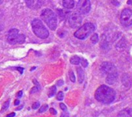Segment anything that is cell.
I'll return each mask as SVG.
<instances>
[{"instance_id": "cell-1", "label": "cell", "mask_w": 132, "mask_h": 117, "mask_svg": "<svg viewBox=\"0 0 132 117\" xmlns=\"http://www.w3.org/2000/svg\"><path fill=\"white\" fill-rule=\"evenodd\" d=\"M115 91L111 87L102 85L97 88L95 92V98L96 100L104 104H110L115 99Z\"/></svg>"}, {"instance_id": "cell-2", "label": "cell", "mask_w": 132, "mask_h": 117, "mask_svg": "<svg viewBox=\"0 0 132 117\" xmlns=\"http://www.w3.org/2000/svg\"><path fill=\"white\" fill-rule=\"evenodd\" d=\"M40 16L51 30H55L56 29L57 17L53 10L50 8H45L42 11Z\"/></svg>"}, {"instance_id": "cell-3", "label": "cell", "mask_w": 132, "mask_h": 117, "mask_svg": "<svg viewBox=\"0 0 132 117\" xmlns=\"http://www.w3.org/2000/svg\"><path fill=\"white\" fill-rule=\"evenodd\" d=\"M32 29L34 34L40 39H46L49 36V31L43 23L39 19H34L32 21Z\"/></svg>"}, {"instance_id": "cell-4", "label": "cell", "mask_w": 132, "mask_h": 117, "mask_svg": "<svg viewBox=\"0 0 132 117\" xmlns=\"http://www.w3.org/2000/svg\"><path fill=\"white\" fill-rule=\"evenodd\" d=\"M95 30V25L94 24L91 22H87L84 24L80 28L78 29L74 32V36L79 39L84 40L86 39L88 36H90Z\"/></svg>"}, {"instance_id": "cell-5", "label": "cell", "mask_w": 132, "mask_h": 117, "mask_svg": "<svg viewBox=\"0 0 132 117\" xmlns=\"http://www.w3.org/2000/svg\"><path fill=\"white\" fill-rule=\"evenodd\" d=\"M68 22L71 28L76 29L79 27L82 22V17L79 12H73L68 14Z\"/></svg>"}, {"instance_id": "cell-6", "label": "cell", "mask_w": 132, "mask_h": 117, "mask_svg": "<svg viewBox=\"0 0 132 117\" xmlns=\"http://www.w3.org/2000/svg\"><path fill=\"white\" fill-rule=\"evenodd\" d=\"M121 23L126 27L132 25V10L131 8H125L121 14Z\"/></svg>"}, {"instance_id": "cell-7", "label": "cell", "mask_w": 132, "mask_h": 117, "mask_svg": "<svg viewBox=\"0 0 132 117\" xmlns=\"http://www.w3.org/2000/svg\"><path fill=\"white\" fill-rule=\"evenodd\" d=\"M91 5L89 0H80L77 2V9L80 14H87L90 11Z\"/></svg>"}, {"instance_id": "cell-8", "label": "cell", "mask_w": 132, "mask_h": 117, "mask_svg": "<svg viewBox=\"0 0 132 117\" xmlns=\"http://www.w3.org/2000/svg\"><path fill=\"white\" fill-rule=\"evenodd\" d=\"M101 70L104 73H106L107 75L114 73H117V69L115 67V66L109 62H104L101 64Z\"/></svg>"}, {"instance_id": "cell-9", "label": "cell", "mask_w": 132, "mask_h": 117, "mask_svg": "<svg viewBox=\"0 0 132 117\" xmlns=\"http://www.w3.org/2000/svg\"><path fill=\"white\" fill-rule=\"evenodd\" d=\"M19 30L16 29H12L9 31L7 35V41L9 44L14 45L18 43V38H19Z\"/></svg>"}, {"instance_id": "cell-10", "label": "cell", "mask_w": 132, "mask_h": 117, "mask_svg": "<svg viewBox=\"0 0 132 117\" xmlns=\"http://www.w3.org/2000/svg\"><path fill=\"white\" fill-rule=\"evenodd\" d=\"M118 72L117 73H111V74H109L107 76V78H106V82L109 84V85H112V84H114L118 79Z\"/></svg>"}, {"instance_id": "cell-11", "label": "cell", "mask_w": 132, "mask_h": 117, "mask_svg": "<svg viewBox=\"0 0 132 117\" xmlns=\"http://www.w3.org/2000/svg\"><path fill=\"white\" fill-rule=\"evenodd\" d=\"M26 5L29 8H39L42 5L43 2L42 1H33V0H32V1H26Z\"/></svg>"}, {"instance_id": "cell-12", "label": "cell", "mask_w": 132, "mask_h": 117, "mask_svg": "<svg viewBox=\"0 0 132 117\" xmlns=\"http://www.w3.org/2000/svg\"><path fill=\"white\" fill-rule=\"evenodd\" d=\"M118 117H132L131 108H125L122 110L118 114Z\"/></svg>"}, {"instance_id": "cell-13", "label": "cell", "mask_w": 132, "mask_h": 117, "mask_svg": "<svg viewBox=\"0 0 132 117\" xmlns=\"http://www.w3.org/2000/svg\"><path fill=\"white\" fill-rule=\"evenodd\" d=\"M77 75H78L79 83H82L84 82V72L83 69L80 67L77 68Z\"/></svg>"}, {"instance_id": "cell-14", "label": "cell", "mask_w": 132, "mask_h": 117, "mask_svg": "<svg viewBox=\"0 0 132 117\" xmlns=\"http://www.w3.org/2000/svg\"><path fill=\"white\" fill-rule=\"evenodd\" d=\"M63 5L67 8H73L75 5V2L73 0H65L63 1Z\"/></svg>"}, {"instance_id": "cell-15", "label": "cell", "mask_w": 132, "mask_h": 117, "mask_svg": "<svg viewBox=\"0 0 132 117\" xmlns=\"http://www.w3.org/2000/svg\"><path fill=\"white\" fill-rule=\"evenodd\" d=\"M70 63L73 65H79L81 62V59L77 56H74L70 58Z\"/></svg>"}, {"instance_id": "cell-16", "label": "cell", "mask_w": 132, "mask_h": 117, "mask_svg": "<svg viewBox=\"0 0 132 117\" xmlns=\"http://www.w3.org/2000/svg\"><path fill=\"white\" fill-rule=\"evenodd\" d=\"M56 86H51V88H50V90H49L48 96H49V97H52V96H53L56 94Z\"/></svg>"}, {"instance_id": "cell-17", "label": "cell", "mask_w": 132, "mask_h": 117, "mask_svg": "<svg viewBox=\"0 0 132 117\" xmlns=\"http://www.w3.org/2000/svg\"><path fill=\"white\" fill-rule=\"evenodd\" d=\"M99 40V37H98V35L97 33H94L92 36H91V42L93 44H96Z\"/></svg>"}, {"instance_id": "cell-18", "label": "cell", "mask_w": 132, "mask_h": 117, "mask_svg": "<svg viewBox=\"0 0 132 117\" xmlns=\"http://www.w3.org/2000/svg\"><path fill=\"white\" fill-rule=\"evenodd\" d=\"M26 36L23 34H19V38H18V43H23L25 42Z\"/></svg>"}, {"instance_id": "cell-19", "label": "cell", "mask_w": 132, "mask_h": 117, "mask_svg": "<svg viewBox=\"0 0 132 117\" xmlns=\"http://www.w3.org/2000/svg\"><path fill=\"white\" fill-rule=\"evenodd\" d=\"M9 103H10V100H7L2 106V112H4L5 110H6L8 108H9Z\"/></svg>"}, {"instance_id": "cell-20", "label": "cell", "mask_w": 132, "mask_h": 117, "mask_svg": "<svg viewBox=\"0 0 132 117\" xmlns=\"http://www.w3.org/2000/svg\"><path fill=\"white\" fill-rule=\"evenodd\" d=\"M48 108H49V106H48V105L47 104H44L40 109H39V113H44V112H46L47 110H48Z\"/></svg>"}, {"instance_id": "cell-21", "label": "cell", "mask_w": 132, "mask_h": 117, "mask_svg": "<svg viewBox=\"0 0 132 117\" xmlns=\"http://www.w3.org/2000/svg\"><path fill=\"white\" fill-rule=\"evenodd\" d=\"M69 76H70V79L71 82H73V83H75V81H76V79H75L74 73H73V72L72 70H70V73H69Z\"/></svg>"}, {"instance_id": "cell-22", "label": "cell", "mask_w": 132, "mask_h": 117, "mask_svg": "<svg viewBox=\"0 0 132 117\" xmlns=\"http://www.w3.org/2000/svg\"><path fill=\"white\" fill-rule=\"evenodd\" d=\"M63 96H64L63 93L62 91H60V92L58 93V94H57V96H56V99H57V100L60 101V100H62L63 99Z\"/></svg>"}, {"instance_id": "cell-23", "label": "cell", "mask_w": 132, "mask_h": 117, "mask_svg": "<svg viewBox=\"0 0 132 117\" xmlns=\"http://www.w3.org/2000/svg\"><path fill=\"white\" fill-rule=\"evenodd\" d=\"M81 65L83 67H87L88 66V62L86 59H81Z\"/></svg>"}, {"instance_id": "cell-24", "label": "cell", "mask_w": 132, "mask_h": 117, "mask_svg": "<svg viewBox=\"0 0 132 117\" xmlns=\"http://www.w3.org/2000/svg\"><path fill=\"white\" fill-rule=\"evenodd\" d=\"M60 107L62 109V110H63V112H67V106H65L64 103H60Z\"/></svg>"}, {"instance_id": "cell-25", "label": "cell", "mask_w": 132, "mask_h": 117, "mask_svg": "<svg viewBox=\"0 0 132 117\" xmlns=\"http://www.w3.org/2000/svg\"><path fill=\"white\" fill-rule=\"evenodd\" d=\"M39 102H37V103H33V104H32V108L33 110H36L37 108H39Z\"/></svg>"}, {"instance_id": "cell-26", "label": "cell", "mask_w": 132, "mask_h": 117, "mask_svg": "<svg viewBox=\"0 0 132 117\" xmlns=\"http://www.w3.org/2000/svg\"><path fill=\"white\" fill-rule=\"evenodd\" d=\"M39 88H37V86H36V87H33L32 89H31V93H36V92H37V91H39Z\"/></svg>"}, {"instance_id": "cell-27", "label": "cell", "mask_w": 132, "mask_h": 117, "mask_svg": "<svg viewBox=\"0 0 132 117\" xmlns=\"http://www.w3.org/2000/svg\"><path fill=\"white\" fill-rule=\"evenodd\" d=\"M16 69L20 73V74H22V73H23V71H24V69H23V68H21V67H16Z\"/></svg>"}, {"instance_id": "cell-28", "label": "cell", "mask_w": 132, "mask_h": 117, "mask_svg": "<svg viewBox=\"0 0 132 117\" xmlns=\"http://www.w3.org/2000/svg\"><path fill=\"white\" fill-rule=\"evenodd\" d=\"M50 112L53 114V115H56V113H57V112L53 109V108H51V109H50Z\"/></svg>"}, {"instance_id": "cell-29", "label": "cell", "mask_w": 132, "mask_h": 117, "mask_svg": "<svg viewBox=\"0 0 132 117\" xmlns=\"http://www.w3.org/2000/svg\"><path fill=\"white\" fill-rule=\"evenodd\" d=\"M60 117H69V113H67V112H64L63 113L61 114V116Z\"/></svg>"}, {"instance_id": "cell-30", "label": "cell", "mask_w": 132, "mask_h": 117, "mask_svg": "<svg viewBox=\"0 0 132 117\" xmlns=\"http://www.w3.org/2000/svg\"><path fill=\"white\" fill-rule=\"evenodd\" d=\"M113 4H114L116 6H119L120 5V2H118V1H112L111 2Z\"/></svg>"}, {"instance_id": "cell-31", "label": "cell", "mask_w": 132, "mask_h": 117, "mask_svg": "<svg viewBox=\"0 0 132 117\" xmlns=\"http://www.w3.org/2000/svg\"><path fill=\"white\" fill-rule=\"evenodd\" d=\"M56 84H57V86H62V85L63 84V81L62 79H60V80H59V81L57 82Z\"/></svg>"}, {"instance_id": "cell-32", "label": "cell", "mask_w": 132, "mask_h": 117, "mask_svg": "<svg viewBox=\"0 0 132 117\" xmlns=\"http://www.w3.org/2000/svg\"><path fill=\"white\" fill-rule=\"evenodd\" d=\"M15 116V113H12L7 115V117H14Z\"/></svg>"}, {"instance_id": "cell-33", "label": "cell", "mask_w": 132, "mask_h": 117, "mask_svg": "<svg viewBox=\"0 0 132 117\" xmlns=\"http://www.w3.org/2000/svg\"><path fill=\"white\" fill-rule=\"evenodd\" d=\"M15 103V106L19 105V100H16L15 101V103Z\"/></svg>"}, {"instance_id": "cell-34", "label": "cell", "mask_w": 132, "mask_h": 117, "mask_svg": "<svg viewBox=\"0 0 132 117\" xmlns=\"http://www.w3.org/2000/svg\"><path fill=\"white\" fill-rule=\"evenodd\" d=\"M22 96V91H19V93H18V96L19 97H21Z\"/></svg>"}, {"instance_id": "cell-35", "label": "cell", "mask_w": 132, "mask_h": 117, "mask_svg": "<svg viewBox=\"0 0 132 117\" xmlns=\"http://www.w3.org/2000/svg\"><path fill=\"white\" fill-rule=\"evenodd\" d=\"M127 3H128V5H132V1H128Z\"/></svg>"}, {"instance_id": "cell-36", "label": "cell", "mask_w": 132, "mask_h": 117, "mask_svg": "<svg viewBox=\"0 0 132 117\" xmlns=\"http://www.w3.org/2000/svg\"><path fill=\"white\" fill-rule=\"evenodd\" d=\"M73 117H76V116H73Z\"/></svg>"}]
</instances>
